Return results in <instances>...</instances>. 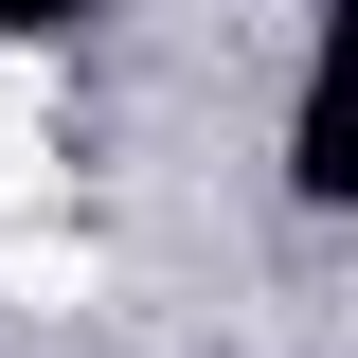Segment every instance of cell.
<instances>
[{
	"label": "cell",
	"mask_w": 358,
	"mask_h": 358,
	"mask_svg": "<svg viewBox=\"0 0 358 358\" xmlns=\"http://www.w3.org/2000/svg\"><path fill=\"white\" fill-rule=\"evenodd\" d=\"M54 197H72V143H54V108H36V72H0V233H36Z\"/></svg>",
	"instance_id": "6da1fadb"
}]
</instances>
